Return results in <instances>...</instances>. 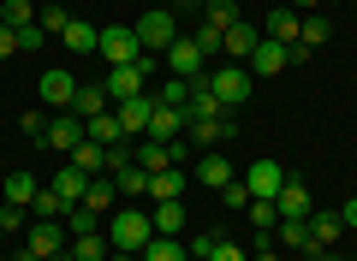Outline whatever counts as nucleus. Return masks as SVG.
Segmentation results:
<instances>
[{"label": "nucleus", "instance_id": "nucleus-1", "mask_svg": "<svg viewBox=\"0 0 357 261\" xmlns=\"http://www.w3.org/2000/svg\"><path fill=\"white\" fill-rule=\"evenodd\" d=\"M107 244L114 249H126V255H143V244L155 237V220H149V208H137V202H119L114 214H107Z\"/></svg>", "mask_w": 357, "mask_h": 261}, {"label": "nucleus", "instance_id": "nucleus-2", "mask_svg": "<svg viewBox=\"0 0 357 261\" xmlns=\"http://www.w3.org/2000/svg\"><path fill=\"white\" fill-rule=\"evenodd\" d=\"M208 89H215V101L232 113V107H244V101L256 95V77H250V65L227 60V65H215V72H208Z\"/></svg>", "mask_w": 357, "mask_h": 261}, {"label": "nucleus", "instance_id": "nucleus-3", "mask_svg": "<svg viewBox=\"0 0 357 261\" xmlns=\"http://www.w3.org/2000/svg\"><path fill=\"white\" fill-rule=\"evenodd\" d=\"M131 30H137L143 54H167V48H173V42H178V36H185V30H178V18L167 13V6H149V13H143V18H137V24H131Z\"/></svg>", "mask_w": 357, "mask_h": 261}, {"label": "nucleus", "instance_id": "nucleus-4", "mask_svg": "<svg viewBox=\"0 0 357 261\" xmlns=\"http://www.w3.org/2000/svg\"><path fill=\"white\" fill-rule=\"evenodd\" d=\"M161 65H167V77H178V84H197V77H208V60H203V48H197L191 36H178L173 48L161 54Z\"/></svg>", "mask_w": 357, "mask_h": 261}, {"label": "nucleus", "instance_id": "nucleus-5", "mask_svg": "<svg viewBox=\"0 0 357 261\" xmlns=\"http://www.w3.org/2000/svg\"><path fill=\"white\" fill-rule=\"evenodd\" d=\"M96 54H102L107 65H137L143 60V42H137L131 24H102V48H96Z\"/></svg>", "mask_w": 357, "mask_h": 261}, {"label": "nucleus", "instance_id": "nucleus-6", "mask_svg": "<svg viewBox=\"0 0 357 261\" xmlns=\"http://www.w3.org/2000/svg\"><path fill=\"white\" fill-rule=\"evenodd\" d=\"M72 244V232H66V220H30V237H24V249L36 261H54L60 249Z\"/></svg>", "mask_w": 357, "mask_h": 261}, {"label": "nucleus", "instance_id": "nucleus-7", "mask_svg": "<svg viewBox=\"0 0 357 261\" xmlns=\"http://www.w3.org/2000/svg\"><path fill=\"white\" fill-rule=\"evenodd\" d=\"M232 178H238V166L227 161V149H203L191 166V184H208V190H227Z\"/></svg>", "mask_w": 357, "mask_h": 261}, {"label": "nucleus", "instance_id": "nucleus-8", "mask_svg": "<svg viewBox=\"0 0 357 261\" xmlns=\"http://www.w3.org/2000/svg\"><path fill=\"white\" fill-rule=\"evenodd\" d=\"M149 113H155V89H143V95H131V101H119V107H114V119H119V131H126V143H137L143 131H149Z\"/></svg>", "mask_w": 357, "mask_h": 261}, {"label": "nucleus", "instance_id": "nucleus-9", "mask_svg": "<svg viewBox=\"0 0 357 261\" xmlns=\"http://www.w3.org/2000/svg\"><path fill=\"white\" fill-rule=\"evenodd\" d=\"M244 65H250V77L262 84V77H274V72H286V65H292V48H286V42H274V36H262V42H256V54H250Z\"/></svg>", "mask_w": 357, "mask_h": 261}, {"label": "nucleus", "instance_id": "nucleus-10", "mask_svg": "<svg viewBox=\"0 0 357 261\" xmlns=\"http://www.w3.org/2000/svg\"><path fill=\"white\" fill-rule=\"evenodd\" d=\"M274 208H280V220H310V214H316V196H310L304 178L286 173V184H280V196H274Z\"/></svg>", "mask_w": 357, "mask_h": 261}, {"label": "nucleus", "instance_id": "nucleus-11", "mask_svg": "<svg viewBox=\"0 0 357 261\" xmlns=\"http://www.w3.org/2000/svg\"><path fill=\"white\" fill-rule=\"evenodd\" d=\"M232 137H238V125H232L227 113H220V119H203V125H185V143H191L197 155H203V149H220V143H232Z\"/></svg>", "mask_w": 357, "mask_h": 261}, {"label": "nucleus", "instance_id": "nucleus-12", "mask_svg": "<svg viewBox=\"0 0 357 261\" xmlns=\"http://www.w3.org/2000/svg\"><path fill=\"white\" fill-rule=\"evenodd\" d=\"M244 190H250V196H262V202H274L280 196V184H286V166H274V161H256V166H244Z\"/></svg>", "mask_w": 357, "mask_h": 261}, {"label": "nucleus", "instance_id": "nucleus-13", "mask_svg": "<svg viewBox=\"0 0 357 261\" xmlns=\"http://www.w3.org/2000/svg\"><path fill=\"white\" fill-rule=\"evenodd\" d=\"M42 143L60 149V155H72L77 143H84V119H77L72 107H66V113H48V137H42Z\"/></svg>", "mask_w": 357, "mask_h": 261}, {"label": "nucleus", "instance_id": "nucleus-14", "mask_svg": "<svg viewBox=\"0 0 357 261\" xmlns=\"http://www.w3.org/2000/svg\"><path fill=\"white\" fill-rule=\"evenodd\" d=\"M340 237H345L340 208H316V214H310V249H304V255H316V249H333Z\"/></svg>", "mask_w": 357, "mask_h": 261}, {"label": "nucleus", "instance_id": "nucleus-15", "mask_svg": "<svg viewBox=\"0 0 357 261\" xmlns=\"http://www.w3.org/2000/svg\"><path fill=\"white\" fill-rule=\"evenodd\" d=\"M72 95H77V77L66 72V65H54V72H42V107L66 113V107H72Z\"/></svg>", "mask_w": 357, "mask_h": 261}, {"label": "nucleus", "instance_id": "nucleus-16", "mask_svg": "<svg viewBox=\"0 0 357 261\" xmlns=\"http://www.w3.org/2000/svg\"><path fill=\"white\" fill-rule=\"evenodd\" d=\"M143 137H149V143H178V137H185V107H161V101H155Z\"/></svg>", "mask_w": 357, "mask_h": 261}, {"label": "nucleus", "instance_id": "nucleus-17", "mask_svg": "<svg viewBox=\"0 0 357 261\" xmlns=\"http://www.w3.org/2000/svg\"><path fill=\"white\" fill-rule=\"evenodd\" d=\"M185 184H191V166H167V173H149V202H185Z\"/></svg>", "mask_w": 357, "mask_h": 261}, {"label": "nucleus", "instance_id": "nucleus-18", "mask_svg": "<svg viewBox=\"0 0 357 261\" xmlns=\"http://www.w3.org/2000/svg\"><path fill=\"white\" fill-rule=\"evenodd\" d=\"M256 42H262V30H250L244 18H238L232 30H220V54H227V60H238V65L256 54Z\"/></svg>", "mask_w": 357, "mask_h": 261}, {"label": "nucleus", "instance_id": "nucleus-19", "mask_svg": "<svg viewBox=\"0 0 357 261\" xmlns=\"http://www.w3.org/2000/svg\"><path fill=\"white\" fill-rule=\"evenodd\" d=\"M220 101H215V89H208V77H197L191 84V101H185V125H203V119H220Z\"/></svg>", "mask_w": 357, "mask_h": 261}, {"label": "nucleus", "instance_id": "nucleus-20", "mask_svg": "<svg viewBox=\"0 0 357 261\" xmlns=\"http://www.w3.org/2000/svg\"><path fill=\"white\" fill-rule=\"evenodd\" d=\"M131 161H137L143 173H167V166H178V161H173V143H149V137L131 143Z\"/></svg>", "mask_w": 357, "mask_h": 261}, {"label": "nucleus", "instance_id": "nucleus-21", "mask_svg": "<svg viewBox=\"0 0 357 261\" xmlns=\"http://www.w3.org/2000/svg\"><path fill=\"white\" fill-rule=\"evenodd\" d=\"M119 202H126V196L114 190V178H107V173H102V178H89V184H84V208H89V214H102V220H107V214L119 208Z\"/></svg>", "mask_w": 357, "mask_h": 261}, {"label": "nucleus", "instance_id": "nucleus-22", "mask_svg": "<svg viewBox=\"0 0 357 261\" xmlns=\"http://www.w3.org/2000/svg\"><path fill=\"white\" fill-rule=\"evenodd\" d=\"M298 30H304V13H292V6L280 0V6L268 13V30H262V36H274V42H286V48H292V42H298Z\"/></svg>", "mask_w": 357, "mask_h": 261}, {"label": "nucleus", "instance_id": "nucleus-23", "mask_svg": "<svg viewBox=\"0 0 357 261\" xmlns=\"http://www.w3.org/2000/svg\"><path fill=\"white\" fill-rule=\"evenodd\" d=\"M60 42H66V54H96V48H102V24H89V18H72Z\"/></svg>", "mask_w": 357, "mask_h": 261}, {"label": "nucleus", "instance_id": "nucleus-24", "mask_svg": "<svg viewBox=\"0 0 357 261\" xmlns=\"http://www.w3.org/2000/svg\"><path fill=\"white\" fill-rule=\"evenodd\" d=\"M66 161H72V166H77L84 178H102V173H107V149H102V143H89V137L77 143V149L66 155Z\"/></svg>", "mask_w": 357, "mask_h": 261}, {"label": "nucleus", "instance_id": "nucleus-25", "mask_svg": "<svg viewBox=\"0 0 357 261\" xmlns=\"http://www.w3.org/2000/svg\"><path fill=\"white\" fill-rule=\"evenodd\" d=\"M149 220H155V237H178L185 226H191V220H185V202H155Z\"/></svg>", "mask_w": 357, "mask_h": 261}, {"label": "nucleus", "instance_id": "nucleus-26", "mask_svg": "<svg viewBox=\"0 0 357 261\" xmlns=\"http://www.w3.org/2000/svg\"><path fill=\"white\" fill-rule=\"evenodd\" d=\"M107 255H114L107 232H72V261H107Z\"/></svg>", "mask_w": 357, "mask_h": 261}, {"label": "nucleus", "instance_id": "nucleus-27", "mask_svg": "<svg viewBox=\"0 0 357 261\" xmlns=\"http://www.w3.org/2000/svg\"><path fill=\"white\" fill-rule=\"evenodd\" d=\"M84 137H89V143H102V149H114V143H126V131H119L114 107H107V113H96V119H84Z\"/></svg>", "mask_w": 357, "mask_h": 261}, {"label": "nucleus", "instance_id": "nucleus-28", "mask_svg": "<svg viewBox=\"0 0 357 261\" xmlns=\"http://www.w3.org/2000/svg\"><path fill=\"white\" fill-rule=\"evenodd\" d=\"M114 101H107V89L102 84H77V95H72V113L77 119H96V113H107Z\"/></svg>", "mask_w": 357, "mask_h": 261}, {"label": "nucleus", "instance_id": "nucleus-29", "mask_svg": "<svg viewBox=\"0 0 357 261\" xmlns=\"http://www.w3.org/2000/svg\"><path fill=\"white\" fill-rule=\"evenodd\" d=\"M66 208H72V202H66L54 184H42L36 202H30V220H66Z\"/></svg>", "mask_w": 357, "mask_h": 261}, {"label": "nucleus", "instance_id": "nucleus-30", "mask_svg": "<svg viewBox=\"0 0 357 261\" xmlns=\"http://www.w3.org/2000/svg\"><path fill=\"white\" fill-rule=\"evenodd\" d=\"M0 190H6V202H13V208H30V202H36V173H6V184H0Z\"/></svg>", "mask_w": 357, "mask_h": 261}, {"label": "nucleus", "instance_id": "nucleus-31", "mask_svg": "<svg viewBox=\"0 0 357 261\" xmlns=\"http://www.w3.org/2000/svg\"><path fill=\"white\" fill-rule=\"evenodd\" d=\"M143 261H191V249L178 244V237H149L143 244Z\"/></svg>", "mask_w": 357, "mask_h": 261}, {"label": "nucleus", "instance_id": "nucleus-32", "mask_svg": "<svg viewBox=\"0 0 357 261\" xmlns=\"http://www.w3.org/2000/svg\"><path fill=\"white\" fill-rule=\"evenodd\" d=\"M48 184H54V190H60V196H66V202H84V184H89V178H84V173H77V166H72V161H66V166H60V173H54V178H48Z\"/></svg>", "mask_w": 357, "mask_h": 261}, {"label": "nucleus", "instance_id": "nucleus-33", "mask_svg": "<svg viewBox=\"0 0 357 261\" xmlns=\"http://www.w3.org/2000/svg\"><path fill=\"white\" fill-rule=\"evenodd\" d=\"M328 36H333V24H328V13H310V18H304V30H298V42H304L310 54H316L321 42H328Z\"/></svg>", "mask_w": 357, "mask_h": 261}, {"label": "nucleus", "instance_id": "nucleus-34", "mask_svg": "<svg viewBox=\"0 0 357 261\" xmlns=\"http://www.w3.org/2000/svg\"><path fill=\"white\" fill-rule=\"evenodd\" d=\"M36 24H42V36H66V24H72V13H66L60 0H48V6L36 13Z\"/></svg>", "mask_w": 357, "mask_h": 261}, {"label": "nucleus", "instance_id": "nucleus-35", "mask_svg": "<svg viewBox=\"0 0 357 261\" xmlns=\"http://www.w3.org/2000/svg\"><path fill=\"white\" fill-rule=\"evenodd\" d=\"M203 24L208 30H232V24H238V0H215V6H203Z\"/></svg>", "mask_w": 357, "mask_h": 261}, {"label": "nucleus", "instance_id": "nucleus-36", "mask_svg": "<svg viewBox=\"0 0 357 261\" xmlns=\"http://www.w3.org/2000/svg\"><path fill=\"white\" fill-rule=\"evenodd\" d=\"M0 24H13V30L36 24V6H30V0H0Z\"/></svg>", "mask_w": 357, "mask_h": 261}, {"label": "nucleus", "instance_id": "nucleus-37", "mask_svg": "<svg viewBox=\"0 0 357 261\" xmlns=\"http://www.w3.org/2000/svg\"><path fill=\"white\" fill-rule=\"evenodd\" d=\"M244 214H250L256 232H274V226H280V208H274V202H262V196H250V208H244Z\"/></svg>", "mask_w": 357, "mask_h": 261}, {"label": "nucleus", "instance_id": "nucleus-38", "mask_svg": "<svg viewBox=\"0 0 357 261\" xmlns=\"http://www.w3.org/2000/svg\"><path fill=\"white\" fill-rule=\"evenodd\" d=\"M280 244L286 249H310V220H280Z\"/></svg>", "mask_w": 357, "mask_h": 261}, {"label": "nucleus", "instance_id": "nucleus-39", "mask_svg": "<svg viewBox=\"0 0 357 261\" xmlns=\"http://www.w3.org/2000/svg\"><path fill=\"white\" fill-rule=\"evenodd\" d=\"M18 131H24L30 143H42V137H48V113H42V107H30V113H18Z\"/></svg>", "mask_w": 357, "mask_h": 261}, {"label": "nucleus", "instance_id": "nucleus-40", "mask_svg": "<svg viewBox=\"0 0 357 261\" xmlns=\"http://www.w3.org/2000/svg\"><path fill=\"white\" fill-rule=\"evenodd\" d=\"M155 101H161V107H185V101H191V84H178V77H167V84L155 89Z\"/></svg>", "mask_w": 357, "mask_h": 261}, {"label": "nucleus", "instance_id": "nucleus-41", "mask_svg": "<svg viewBox=\"0 0 357 261\" xmlns=\"http://www.w3.org/2000/svg\"><path fill=\"white\" fill-rule=\"evenodd\" d=\"M185 36H191L197 48H203V60H215V54H220V30H208V24H197V30H185Z\"/></svg>", "mask_w": 357, "mask_h": 261}, {"label": "nucleus", "instance_id": "nucleus-42", "mask_svg": "<svg viewBox=\"0 0 357 261\" xmlns=\"http://www.w3.org/2000/svg\"><path fill=\"white\" fill-rule=\"evenodd\" d=\"M220 202H227V208H238V214L250 208V190H244V178H232V184L220 190Z\"/></svg>", "mask_w": 357, "mask_h": 261}, {"label": "nucleus", "instance_id": "nucleus-43", "mask_svg": "<svg viewBox=\"0 0 357 261\" xmlns=\"http://www.w3.org/2000/svg\"><path fill=\"white\" fill-rule=\"evenodd\" d=\"M208 261H250V249L227 244V237H215V249H208Z\"/></svg>", "mask_w": 357, "mask_h": 261}, {"label": "nucleus", "instance_id": "nucleus-44", "mask_svg": "<svg viewBox=\"0 0 357 261\" xmlns=\"http://www.w3.org/2000/svg\"><path fill=\"white\" fill-rule=\"evenodd\" d=\"M42 42H48V36H42V24H24V30H18V54H36Z\"/></svg>", "mask_w": 357, "mask_h": 261}, {"label": "nucleus", "instance_id": "nucleus-45", "mask_svg": "<svg viewBox=\"0 0 357 261\" xmlns=\"http://www.w3.org/2000/svg\"><path fill=\"white\" fill-rule=\"evenodd\" d=\"M24 214H30V208H13V202H6V208H0V237L18 232V226H24Z\"/></svg>", "mask_w": 357, "mask_h": 261}, {"label": "nucleus", "instance_id": "nucleus-46", "mask_svg": "<svg viewBox=\"0 0 357 261\" xmlns=\"http://www.w3.org/2000/svg\"><path fill=\"white\" fill-rule=\"evenodd\" d=\"M13 54H18V30L0 24V60H13Z\"/></svg>", "mask_w": 357, "mask_h": 261}, {"label": "nucleus", "instance_id": "nucleus-47", "mask_svg": "<svg viewBox=\"0 0 357 261\" xmlns=\"http://www.w3.org/2000/svg\"><path fill=\"white\" fill-rule=\"evenodd\" d=\"M340 220H345V232H351V226H357V196H351V202H345V208H340Z\"/></svg>", "mask_w": 357, "mask_h": 261}, {"label": "nucleus", "instance_id": "nucleus-48", "mask_svg": "<svg viewBox=\"0 0 357 261\" xmlns=\"http://www.w3.org/2000/svg\"><path fill=\"white\" fill-rule=\"evenodd\" d=\"M250 261H280V255H274V249L262 244V249H250Z\"/></svg>", "mask_w": 357, "mask_h": 261}, {"label": "nucleus", "instance_id": "nucleus-49", "mask_svg": "<svg viewBox=\"0 0 357 261\" xmlns=\"http://www.w3.org/2000/svg\"><path fill=\"white\" fill-rule=\"evenodd\" d=\"M107 261H143V255H126V249H114V255H107Z\"/></svg>", "mask_w": 357, "mask_h": 261}, {"label": "nucleus", "instance_id": "nucleus-50", "mask_svg": "<svg viewBox=\"0 0 357 261\" xmlns=\"http://www.w3.org/2000/svg\"><path fill=\"white\" fill-rule=\"evenodd\" d=\"M191 6H215V0H191Z\"/></svg>", "mask_w": 357, "mask_h": 261}, {"label": "nucleus", "instance_id": "nucleus-51", "mask_svg": "<svg viewBox=\"0 0 357 261\" xmlns=\"http://www.w3.org/2000/svg\"><path fill=\"white\" fill-rule=\"evenodd\" d=\"M321 6H340V0H321Z\"/></svg>", "mask_w": 357, "mask_h": 261}, {"label": "nucleus", "instance_id": "nucleus-52", "mask_svg": "<svg viewBox=\"0 0 357 261\" xmlns=\"http://www.w3.org/2000/svg\"><path fill=\"white\" fill-rule=\"evenodd\" d=\"M191 261H197V255H191Z\"/></svg>", "mask_w": 357, "mask_h": 261}]
</instances>
